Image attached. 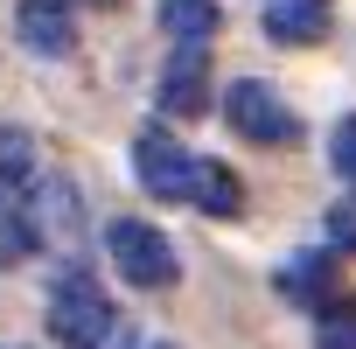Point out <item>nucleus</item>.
I'll return each mask as SVG.
<instances>
[{"instance_id":"f257e3e1","label":"nucleus","mask_w":356,"mask_h":349,"mask_svg":"<svg viewBox=\"0 0 356 349\" xmlns=\"http://www.w3.org/2000/svg\"><path fill=\"white\" fill-rule=\"evenodd\" d=\"M105 252H112V266H119V279L126 286H140V293H161V286H175V245H168V231H154V224H140V217H119L112 231H105Z\"/></svg>"},{"instance_id":"f03ea898","label":"nucleus","mask_w":356,"mask_h":349,"mask_svg":"<svg viewBox=\"0 0 356 349\" xmlns=\"http://www.w3.org/2000/svg\"><path fill=\"white\" fill-rule=\"evenodd\" d=\"M112 328H119V314H112V300L91 279H77V273L56 279V293H49V335L63 349H105Z\"/></svg>"},{"instance_id":"7ed1b4c3","label":"nucleus","mask_w":356,"mask_h":349,"mask_svg":"<svg viewBox=\"0 0 356 349\" xmlns=\"http://www.w3.org/2000/svg\"><path fill=\"white\" fill-rule=\"evenodd\" d=\"M224 119H231L245 140H259V147H293V140H300V112H293L273 84H259V77H238V84L224 91Z\"/></svg>"},{"instance_id":"20e7f679","label":"nucleus","mask_w":356,"mask_h":349,"mask_svg":"<svg viewBox=\"0 0 356 349\" xmlns=\"http://www.w3.org/2000/svg\"><path fill=\"white\" fill-rule=\"evenodd\" d=\"M189 154H182V140H175L168 126H140L133 133V174L147 182V196H161V203H182L189 196Z\"/></svg>"},{"instance_id":"39448f33","label":"nucleus","mask_w":356,"mask_h":349,"mask_svg":"<svg viewBox=\"0 0 356 349\" xmlns=\"http://www.w3.org/2000/svg\"><path fill=\"white\" fill-rule=\"evenodd\" d=\"M210 42H182L168 56V70H161V112L168 119H196L203 105H210V56H203Z\"/></svg>"},{"instance_id":"423d86ee","label":"nucleus","mask_w":356,"mask_h":349,"mask_svg":"<svg viewBox=\"0 0 356 349\" xmlns=\"http://www.w3.org/2000/svg\"><path fill=\"white\" fill-rule=\"evenodd\" d=\"M280 293L300 300L307 314H321L328 300H342V273H335V252H293L280 266Z\"/></svg>"},{"instance_id":"0eeeda50","label":"nucleus","mask_w":356,"mask_h":349,"mask_svg":"<svg viewBox=\"0 0 356 349\" xmlns=\"http://www.w3.org/2000/svg\"><path fill=\"white\" fill-rule=\"evenodd\" d=\"M22 42L35 56H70L77 49V15H70V0H22V15H15Z\"/></svg>"},{"instance_id":"6e6552de","label":"nucleus","mask_w":356,"mask_h":349,"mask_svg":"<svg viewBox=\"0 0 356 349\" xmlns=\"http://www.w3.org/2000/svg\"><path fill=\"white\" fill-rule=\"evenodd\" d=\"M335 29V8L328 0H266V35L286 42V49H307Z\"/></svg>"},{"instance_id":"1a4fd4ad","label":"nucleus","mask_w":356,"mask_h":349,"mask_svg":"<svg viewBox=\"0 0 356 349\" xmlns=\"http://www.w3.org/2000/svg\"><path fill=\"white\" fill-rule=\"evenodd\" d=\"M182 203H196L203 217H238V210H245V182H238L224 161H196V168H189V196H182Z\"/></svg>"},{"instance_id":"9d476101","label":"nucleus","mask_w":356,"mask_h":349,"mask_svg":"<svg viewBox=\"0 0 356 349\" xmlns=\"http://www.w3.org/2000/svg\"><path fill=\"white\" fill-rule=\"evenodd\" d=\"M217 0H161V29L175 35V42H210L217 35Z\"/></svg>"},{"instance_id":"9b49d317","label":"nucleus","mask_w":356,"mask_h":349,"mask_svg":"<svg viewBox=\"0 0 356 349\" xmlns=\"http://www.w3.org/2000/svg\"><path fill=\"white\" fill-rule=\"evenodd\" d=\"M29 224H35V245H42V238H70V231H77V189H70V182H49V189L35 196Z\"/></svg>"},{"instance_id":"f8f14e48","label":"nucleus","mask_w":356,"mask_h":349,"mask_svg":"<svg viewBox=\"0 0 356 349\" xmlns=\"http://www.w3.org/2000/svg\"><path fill=\"white\" fill-rule=\"evenodd\" d=\"M35 174V140L22 126H0V189H22Z\"/></svg>"},{"instance_id":"ddd939ff","label":"nucleus","mask_w":356,"mask_h":349,"mask_svg":"<svg viewBox=\"0 0 356 349\" xmlns=\"http://www.w3.org/2000/svg\"><path fill=\"white\" fill-rule=\"evenodd\" d=\"M314 321H321V349H356V293L328 300Z\"/></svg>"},{"instance_id":"4468645a","label":"nucleus","mask_w":356,"mask_h":349,"mask_svg":"<svg viewBox=\"0 0 356 349\" xmlns=\"http://www.w3.org/2000/svg\"><path fill=\"white\" fill-rule=\"evenodd\" d=\"M29 252H35V224L15 217V210H0V266H22Z\"/></svg>"},{"instance_id":"2eb2a0df","label":"nucleus","mask_w":356,"mask_h":349,"mask_svg":"<svg viewBox=\"0 0 356 349\" xmlns=\"http://www.w3.org/2000/svg\"><path fill=\"white\" fill-rule=\"evenodd\" d=\"M328 161H335V174L356 189V119H335V133H328Z\"/></svg>"},{"instance_id":"dca6fc26","label":"nucleus","mask_w":356,"mask_h":349,"mask_svg":"<svg viewBox=\"0 0 356 349\" xmlns=\"http://www.w3.org/2000/svg\"><path fill=\"white\" fill-rule=\"evenodd\" d=\"M328 252H356V196L328 203Z\"/></svg>"},{"instance_id":"f3484780","label":"nucleus","mask_w":356,"mask_h":349,"mask_svg":"<svg viewBox=\"0 0 356 349\" xmlns=\"http://www.w3.org/2000/svg\"><path fill=\"white\" fill-rule=\"evenodd\" d=\"M84 8H126V0H84Z\"/></svg>"},{"instance_id":"a211bd4d","label":"nucleus","mask_w":356,"mask_h":349,"mask_svg":"<svg viewBox=\"0 0 356 349\" xmlns=\"http://www.w3.org/2000/svg\"><path fill=\"white\" fill-rule=\"evenodd\" d=\"M140 349H175V342H140Z\"/></svg>"}]
</instances>
